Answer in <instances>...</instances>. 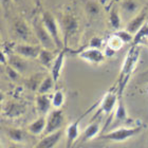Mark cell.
Listing matches in <instances>:
<instances>
[{
  "instance_id": "cell-1",
  "label": "cell",
  "mask_w": 148,
  "mask_h": 148,
  "mask_svg": "<svg viewBox=\"0 0 148 148\" xmlns=\"http://www.w3.org/2000/svg\"><path fill=\"white\" fill-rule=\"evenodd\" d=\"M140 58V46H131L129 51L127 52L126 57L124 58L123 66L121 69L120 77L117 82L119 86V97H121L124 89L126 88L127 83L129 80L130 76L136 67V64Z\"/></svg>"
},
{
  "instance_id": "cell-2",
  "label": "cell",
  "mask_w": 148,
  "mask_h": 148,
  "mask_svg": "<svg viewBox=\"0 0 148 148\" xmlns=\"http://www.w3.org/2000/svg\"><path fill=\"white\" fill-rule=\"evenodd\" d=\"M11 29H12L13 35L17 39L21 40V43H32V41L38 43L33 28H31L28 22L21 17H15L13 19ZM32 45H35V43H32Z\"/></svg>"
},
{
  "instance_id": "cell-3",
  "label": "cell",
  "mask_w": 148,
  "mask_h": 148,
  "mask_svg": "<svg viewBox=\"0 0 148 148\" xmlns=\"http://www.w3.org/2000/svg\"><path fill=\"white\" fill-rule=\"evenodd\" d=\"M41 20H42L43 25L46 27L47 31L49 32L50 35L52 36L57 50L62 51V50L65 49V43H64V40L62 38L58 23L56 21V18L54 17V15L50 11H45L41 14Z\"/></svg>"
},
{
  "instance_id": "cell-4",
  "label": "cell",
  "mask_w": 148,
  "mask_h": 148,
  "mask_svg": "<svg viewBox=\"0 0 148 148\" xmlns=\"http://www.w3.org/2000/svg\"><path fill=\"white\" fill-rule=\"evenodd\" d=\"M142 131H143L142 126L130 127V128L123 127V128L112 130L110 132L104 133L102 136H99V139L107 140V141H111V142H124V141H127L130 138L138 136Z\"/></svg>"
},
{
  "instance_id": "cell-5",
  "label": "cell",
  "mask_w": 148,
  "mask_h": 148,
  "mask_svg": "<svg viewBox=\"0 0 148 148\" xmlns=\"http://www.w3.org/2000/svg\"><path fill=\"white\" fill-rule=\"evenodd\" d=\"M33 31H34V34L36 36V39L38 41V43L42 47L43 49L50 50V51H55V50H57L52 36L50 35L49 32L47 31L46 27L43 25L41 17H40V19L36 18L33 21Z\"/></svg>"
},
{
  "instance_id": "cell-6",
  "label": "cell",
  "mask_w": 148,
  "mask_h": 148,
  "mask_svg": "<svg viewBox=\"0 0 148 148\" xmlns=\"http://www.w3.org/2000/svg\"><path fill=\"white\" fill-rule=\"evenodd\" d=\"M65 122V115L62 109H54L47 116V126L45 130V136L54 133L58 130H62Z\"/></svg>"
},
{
  "instance_id": "cell-7",
  "label": "cell",
  "mask_w": 148,
  "mask_h": 148,
  "mask_svg": "<svg viewBox=\"0 0 148 148\" xmlns=\"http://www.w3.org/2000/svg\"><path fill=\"white\" fill-rule=\"evenodd\" d=\"M42 47L40 45H32V43H18L14 47V52L17 55L23 58H38Z\"/></svg>"
},
{
  "instance_id": "cell-8",
  "label": "cell",
  "mask_w": 148,
  "mask_h": 148,
  "mask_svg": "<svg viewBox=\"0 0 148 148\" xmlns=\"http://www.w3.org/2000/svg\"><path fill=\"white\" fill-rule=\"evenodd\" d=\"M62 25L64 29V36H65L64 43L66 47V43L70 39V37L73 36L78 30V19L71 13L65 14V16L62 18Z\"/></svg>"
},
{
  "instance_id": "cell-9",
  "label": "cell",
  "mask_w": 148,
  "mask_h": 148,
  "mask_svg": "<svg viewBox=\"0 0 148 148\" xmlns=\"http://www.w3.org/2000/svg\"><path fill=\"white\" fill-rule=\"evenodd\" d=\"M147 16H148V6H145V8H143L136 16H133L132 18L128 21L125 30L128 31L129 33H131L134 36V34H136V32L139 31L140 29L142 28L143 25L147 22L148 20Z\"/></svg>"
},
{
  "instance_id": "cell-10",
  "label": "cell",
  "mask_w": 148,
  "mask_h": 148,
  "mask_svg": "<svg viewBox=\"0 0 148 148\" xmlns=\"http://www.w3.org/2000/svg\"><path fill=\"white\" fill-rule=\"evenodd\" d=\"M120 97L117 96V94L113 92H108L106 93L104 97H103L102 102L99 104V108L97 112L95 113V117L99 116V114L105 113V114H111V112L113 111V109L117 106Z\"/></svg>"
},
{
  "instance_id": "cell-11",
  "label": "cell",
  "mask_w": 148,
  "mask_h": 148,
  "mask_svg": "<svg viewBox=\"0 0 148 148\" xmlns=\"http://www.w3.org/2000/svg\"><path fill=\"white\" fill-rule=\"evenodd\" d=\"M78 56H79V58L86 60L87 62L93 64V65L102 64L106 58L104 52H102L99 49H92V48H88V49L82 51L78 54Z\"/></svg>"
},
{
  "instance_id": "cell-12",
  "label": "cell",
  "mask_w": 148,
  "mask_h": 148,
  "mask_svg": "<svg viewBox=\"0 0 148 148\" xmlns=\"http://www.w3.org/2000/svg\"><path fill=\"white\" fill-rule=\"evenodd\" d=\"M62 136H64V130L62 129L58 130L54 133H51V134H48V136H45L34 146V148H54L62 140Z\"/></svg>"
},
{
  "instance_id": "cell-13",
  "label": "cell",
  "mask_w": 148,
  "mask_h": 148,
  "mask_svg": "<svg viewBox=\"0 0 148 148\" xmlns=\"http://www.w3.org/2000/svg\"><path fill=\"white\" fill-rule=\"evenodd\" d=\"M52 106V97L48 94H38L36 96V109L40 116H46Z\"/></svg>"
},
{
  "instance_id": "cell-14",
  "label": "cell",
  "mask_w": 148,
  "mask_h": 148,
  "mask_svg": "<svg viewBox=\"0 0 148 148\" xmlns=\"http://www.w3.org/2000/svg\"><path fill=\"white\" fill-rule=\"evenodd\" d=\"M65 53L66 49L59 51L57 56H56V59L54 64H53L52 68H51V76L53 77V79L55 83H57L60 74H62V68H64V62H65Z\"/></svg>"
},
{
  "instance_id": "cell-15",
  "label": "cell",
  "mask_w": 148,
  "mask_h": 148,
  "mask_svg": "<svg viewBox=\"0 0 148 148\" xmlns=\"http://www.w3.org/2000/svg\"><path fill=\"white\" fill-rule=\"evenodd\" d=\"M79 121L80 119H78L77 121L71 123L66 130V133H67V146H66V148H71L74 142L78 139V136H79Z\"/></svg>"
},
{
  "instance_id": "cell-16",
  "label": "cell",
  "mask_w": 148,
  "mask_h": 148,
  "mask_svg": "<svg viewBox=\"0 0 148 148\" xmlns=\"http://www.w3.org/2000/svg\"><path fill=\"white\" fill-rule=\"evenodd\" d=\"M47 126V117L46 116H38L35 121H33L28 126V131L34 136L43 134Z\"/></svg>"
},
{
  "instance_id": "cell-17",
  "label": "cell",
  "mask_w": 148,
  "mask_h": 148,
  "mask_svg": "<svg viewBox=\"0 0 148 148\" xmlns=\"http://www.w3.org/2000/svg\"><path fill=\"white\" fill-rule=\"evenodd\" d=\"M8 65L11 66L13 69H15L16 71L20 74L28 70V62H25V58L17 55V54L10 56V58L8 59Z\"/></svg>"
},
{
  "instance_id": "cell-18",
  "label": "cell",
  "mask_w": 148,
  "mask_h": 148,
  "mask_svg": "<svg viewBox=\"0 0 148 148\" xmlns=\"http://www.w3.org/2000/svg\"><path fill=\"white\" fill-rule=\"evenodd\" d=\"M120 10L123 11L126 15L136 16L141 11L140 4L136 0H122L120 4Z\"/></svg>"
},
{
  "instance_id": "cell-19",
  "label": "cell",
  "mask_w": 148,
  "mask_h": 148,
  "mask_svg": "<svg viewBox=\"0 0 148 148\" xmlns=\"http://www.w3.org/2000/svg\"><path fill=\"white\" fill-rule=\"evenodd\" d=\"M25 105H20L17 103L11 102L8 103V105L5 107V111L3 112V115H5L8 117H18L20 115L25 113Z\"/></svg>"
},
{
  "instance_id": "cell-20",
  "label": "cell",
  "mask_w": 148,
  "mask_h": 148,
  "mask_svg": "<svg viewBox=\"0 0 148 148\" xmlns=\"http://www.w3.org/2000/svg\"><path fill=\"white\" fill-rule=\"evenodd\" d=\"M56 56L54 54V51H50V50H47V49H41L40 51V54L38 56V60L43 67H46V68H52L53 64L55 62L56 59Z\"/></svg>"
},
{
  "instance_id": "cell-21",
  "label": "cell",
  "mask_w": 148,
  "mask_h": 148,
  "mask_svg": "<svg viewBox=\"0 0 148 148\" xmlns=\"http://www.w3.org/2000/svg\"><path fill=\"white\" fill-rule=\"evenodd\" d=\"M109 23H110L111 28L115 30V31L121 30V27H122V16H121L120 9L116 5L112 6L110 12H109Z\"/></svg>"
},
{
  "instance_id": "cell-22",
  "label": "cell",
  "mask_w": 148,
  "mask_h": 148,
  "mask_svg": "<svg viewBox=\"0 0 148 148\" xmlns=\"http://www.w3.org/2000/svg\"><path fill=\"white\" fill-rule=\"evenodd\" d=\"M101 131V126L99 123H92L90 124L89 126L87 127L86 129L84 130V133L82 136V141L83 142H87L89 140L95 138Z\"/></svg>"
},
{
  "instance_id": "cell-23",
  "label": "cell",
  "mask_w": 148,
  "mask_h": 148,
  "mask_svg": "<svg viewBox=\"0 0 148 148\" xmlns=\"http://www.w3.org/2000/svg\"><path fill=\"white\" fill-rule=\"evenodd\" d=\"M101 5L94 0H88L85 4V12L89 17H96L101 13Z\"/></svg>"
},
{
  "instance_id": "cell-24",
  "label": "cell",
  "mask_w": 148,
  "mask_h": 148,
  "mask_svg": "<svg viewBox=\"0 0 148 148\" xmlns=\"http://www.w3.org/2000/svg\"><path fill=\"white\" fill-rule=\"evenodd\" d=\"M55 82L53 79V77L50 75V76H46L42 79L41 84H40L39 88H38V94H48V93L53 89V87L55 85Z\"/></svg>"
},
{
  "instance_id": "cell-25",
  "label": "cell",
  "mask_w": 148,
  "mask_h": 148,
  "mask_svg": "<svg viewBox=\"0 0 148 148\" xmlns=\"http://www.w3.org/2000/svg\"><path fill=\"white\" fill-rule=\"evenodd\" d=\"M145 39H148V23L147 22L134 34L132 46H140Z\"/></svg>"
},
{
  "instance_id": "cell-26",
  "label": "cell",
  "mask_w": 148,
  "mask_h": 148,
  "mask_svg": "<svg viewBox=\"0 0 148 148\" xmlns=\"http://www.w3.org/2000/svg\"><path fill=\"white\" fill-rule=\"evenodd\" d=\"M6 133H8L9 139L14 143L22 142L25 136V131L21 129H18V128H9L6 130Z\"/></svg>"
},
{
  "instance_id": "cell-27",
  "label": "cell",
  "mask_w": 148,
  "mask_h": 148,
  "mask_svg": "<svg viewBox=\"0 0 148 148\" xmlns=\"http://www.w3.org/2000/svg\"><path fill=\"white\" fill-rule=\"evenodd\" d=\"M64 103H65V95H64L62 91L60 90L55 91V93L52 96V106L55 109H60L62 106L64 105Z\"/></svg>"
},
{
  "instance_id": "cell-28",
  "label": "cell",
  "mask_w": 148,
  "mask_h": 148,
  "mask_svg": "<svg viewBox=\"0 0 148 148\" xmlns=\"http://www.w3.org/2000/svg\"><path fill=\"white\" fill-rule=\"evenodd\" d=\"M123 46H124V42L120 39V38H119V37L115 36L114 34L109 38L108 42H107V47L110 48V49H112L113 51H115V52L122 49Z\"/></svg>"
},
{
  "instance_id": "cell-29",
  "label": "cell",
  "mask_w": 148,
  "mask_h": 148,
  "mask_svg": "<svg viewBox=\"0 0 148 148\" xmlns=\"http://www.w3.org/2000/svg\"><path fill=\"white\" fill-rule=\"evenodd\" d=\"M115 36H117L120 38L124 43H130L133 41V35L131 33H129L128 31L126 30H119V31H115L114 33Z\"/></svg>"
},
{
  "instance_id": "cell-30",
  "label": "cell",
  "mask_w": 148,
  "mask_h": 148,
  "mask_svg": "<svg viewBox=\"0 0 148 148\" xmlns=\"http://www.w3.org/2000/svg\"><path fill=\"white\" fill-rule=\"evenodd\" d=\"M115 117H116V120H119V121L126 120V117H127L126 109H125V106H124L123 102L121 101V99H119V103H117L116 110H115Z\"/></svg>"
},
{
  "instance_id": "cell-31",
  "label": "cell",
  "mask_w": 148,
  "mask_h": 148,
  "mask_svg": "<svg viewBox=\"0 0 148 148\" xmlns=\"http://www.w3.org/2000/svg\"><path fill=\"white\" fill-rule=\"evenodd\" d=\"M39 77H40L39 74H36V75H33V76L30 78V80H28V87L31 90H38L40 84H41L42 79L45 78V77H43L42 79H40Z\"/></svg>"
},
{
  "instance_id": "cell-32",
  "label": "cell",
  "mask_w": 148,
  "mask_h": 148,
  "mask_svg": "<svg viewBox=\"0 0 148 148\" xmlns=\"http://www.w3.org/2000/svg\"><path fill=\"white\" fill-rule=\"evenodd\" d=\"M103 45V40L99 38V37H93L90 40V45L89 48H92V49H101V47Z\"/></svg>"
},
{
  "instance_id": "cell-33",
  "label": "cell",
  "mask_w": 148,
  "mask_h": 148,
  "mask_svg": "<svg viewBox=\"0 0 148 148\" xmlns=\"http://www.w3.org/2000/svg\"><path fill=\"white\" fill-rule=\"evenodd\" d=\"M6 73H8V76H9L10 78H12L13 80H16L19 77V75H20V73H18L15 69H13L12 67L9 65H6Z\"/></svg>"
},
{
  "instance_id": "cell-34",
  "label": "cell",
  "mask_w": 148,
  "mask_h": 148,
  "mask_svg": "<svg viewBox=\"0 0 148 148\" xmlns=\"http://www.w3.org/2000/svg\"><path fill=\"white\" fill-rule=\"evenodd\" d=\"M0 1H1V6H2V9L5 10V11H8V10L14 4V1H13V0H0Z\"/></svg>"
},
{
  "instance_id": "cell-35",
  "label": "cell",
  "mask_w": 148,
  "mask_h": 148,
  "mask_svg": "<svg viewBox=\"0 0 148 148\" xmlns=\"http://www.w3.org/2000/svg\"><path fill=\"white\" fill-rule=\"evenodd\" d=\"M114 53H115V51H113L112 49H110V48H108V47H107L104 54H105L106 57H112V56L114 55Z\"/></svg>"
},
{
  "instance_id": "cell-36",
  "label": "cell",
  "mask_w": 148,
  "mask_h": 148,
  "mask_svg": "<svg viewBox=\"0 0 148 148\" xmlns=\"http://www.w3.org/2000/svg\"><path fill=\"white\" fill-rule=\"evenodd\" d=\"M14 1V4H23L25 0H13Z\"/></svg>"
},
{
  "instance_id": "cell-37",
  "label": "cell",
  "mask_w": 148,
  "mask_h": 148,
  "mask_svg": "<svg viewBox=\"0 0 148 148\" xmlns=\"http://www.w3.org/2000/svg\"><path fill=\"white\" fill-rule=\"evenodd\" d=\"M8 148H19V146L17 145V143H14V144H11Z\"/></svg>"
},
{
  "instance_id": "cell-38",
  "label": "cell",
  "mask_w": 148,
  "mask_h": 148,
  "mask_svg": "<svg viewBox=\"0 0 148 148\" xmlns=\"http://www.w3.org/2000/svg\"><path fill=\"white\" fill-rule=\"evenodd\" d=\"M33 2H34L37 6H40V4H41V0H33Z\"/></svg>"
},
{
  "instance_id": "cell-39",
  "label": "cell",
  "mask_w": 148,
  "mask_h": 148,
  "mask_svg": "<svg viewBox=\"0 0 148 148\" xmlns=\"http://www.w3.org/2000/svg\"><path fill=\"white\" fill-rule=\"evenodd\" d=\"M147 6H148V0H147Z\"/></svg>"
},
{
  "instance_id": "cell-40",
  "label": "cell",
  "mask_w": 148,
  "mask_h": 148,
  "mask_svg": "<svg viewBox=\"0 0 148 148\" xmlns=\"http://www.w3.org/2000/svg\"><path fill=\"white\" fill-rule=\"evenodd\" d=\"M147 41H148V39H147Z\"/></svg>"
}]
</instances>
